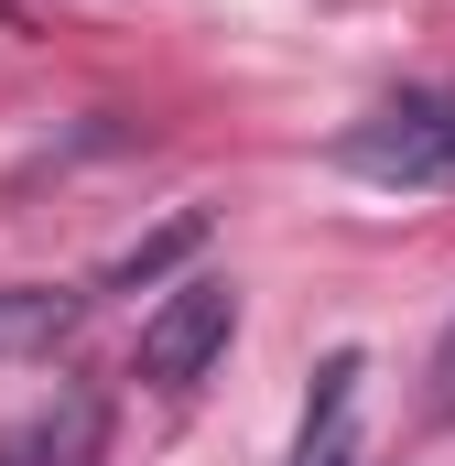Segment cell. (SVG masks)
I'll list each match as a JSON object with an SVG mask.
<instances>
[{
  "instance_id": "6da1fadb",
  "label": "cell",
  "mask_w": 455,
  "mask_h": 466,
  "mask_svg": "<svg viewBox=\"0 0 455 466\" xmlns=\"http://www.w3.org/2000/svg\"><path fill=\"white\" fill-rule=\"evenodd\" d=\"M347 174L369 185H455V87H401L337 141Z\"/></svg>"
},
{
  "instance_id": "7a4b0ae2",
  "label": "cell",
  "mask_w": 455,
  "mask_h": 466,
  "mask_svg": "<svg viewBox=\"0 0 455 466\" xmlns=\"http://www.w3.org/2000/svg\"><path fill=\"white\" fill-rule=\"evenodd\" d=\"M228 337H238V282H228V271H185V282L141 315V380H152L163 401H185V390L228 358Z\"/></svg>"
},
{
  "instance_id": "3957f363",
  "label": "cell",
  "mask_w": 455,
  "mask_h": 466,
  "mask_svg": "<svg viewBox=\"0 0 455 466\" xmlns=\"http://www.w3.org/2000/svg\"><path fill=\"white\" fill-rule=\"evenodd\" d=\"M98 434H109L98 390H55L0 434V466H98Z\"/></svg>"
},
{
  "instance_id": "277c9868",
  "label": "cell",
  "mask_w": 455,
  "mask_h": 466,
  "mask_svg": "<svg viewBox=\"0 0 455 466\" xmlns=\"http://www.w3.org/2000/svg\"><path fill=\"white\" fill-rule=\"evenodd\" d=\"M358 348H337L315 369V401H304V434H293V466H347L358 456Z\"/></svg>"
},
{
  "instance_id": "5b68a950",
  "label": "cell",
  "mask_w": 455,
  "mask_h": 466,
  "mask_svg": "<svg viewBox=\"0 0 455 466\" xmlns=\"http://www.w3.org/2000/svg\"><path fill=\"white\" fill-rule=\"evenodd\" d=\"M76 326V293L55 304V293H22V304H0V348H33V337H66Z\"/></svg>"
},
{
  "instance_id": "8992f818",
  "label": "cell",
  "mask_w": 455,
  "mask_h": 466,
  "mask_svg": "<svg viewBox=\"0 0 455 466\" xmlns=\"http://www.w3.org/2000/svg\"><path fill=\"white\" fill-rule=\"evenodd\" d=\"M196 238H207V218H174V228H163V238H141V249H130V260H119L109 282H152V271H163V260H174V249H196Z\"/></svg>"
},
{
  "instance_id": "52a82bcc",
  "label": "cell",
  "mask_w": 455,
  "mask_h": 466,
  "mask_svg": "<svg viewBox=\"0 0 455 466\" xmlns=\"http://www.w3.org/2000/svg\"><path fill=\"white\" fill-rule=\"evenodd\" d=\"M423 423H455V326L434 337V369H423Z\"/></svg>"
}]
</instances>
